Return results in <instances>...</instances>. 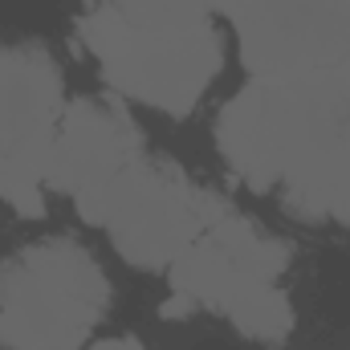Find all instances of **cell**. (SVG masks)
Here are the masks:
<instances>
[{"mask_svg": "<svg viewBox=\"0 0 350 350\" xmlns=\"http://www.w3.org/2000/svg\"><path fill=\"white\" fill-rule=\"evenodd\" d=\"M110 306V281L82 245L57 237L0 265V347L78 350Z\"/></svg>", "mask_w": 350, "mask_h": 350, "instance_id": "6da1fadb", "label": "cell"}, {"mask_svg": "<svg viewBox=\"0 0 350 350\" xmlns=\"http://www.w3.org/2000/svg\"><path fill=\"white\" fill-rule=\"evenodd\" d=\"M74 200L90 224L106 228L114 249L143 269H167L191 241H200L216 204V196L196 191L175 167L143 155L82 187Z\"/></svg>", "mask_w": 350, "mask_h": 350, "instance_id": "7a4b0ae2", "label": "cell"}, {"mask_svg": "<svg viewBox=\"0 0 350 350\" xmlns=\"http://www.w3.org/2000/svg\"><path fill=\"white\" fill-rule=\"evenodd\" d=\"M78 29L114 86L175 118L191 114L220 70V41L208 21L187 29H143L102 4L82 16Z\"/></svg>", "mask_w": 350, "mask_h": 350, "instance_id": "3957f363", "label": "cell"}, {"mask_svg": "<svg viewBox=\"0 0 350 350\" xmlns=\"http://www.w3.org/2000/svg\"><path fill=\"white\" fill-rule=\"evenodd\" d=\"M62 118V74L41 49H0V200L41 216V179Z\"/></svg>", "mask_w": 350, "mask_h": 350, "instance_id": "277c9868", "label": "cell"}, {"mask_svg": "<svg viewBox=\"0 0 350 350\" xmlns=\"http://www.w3.org/2000/svg\"><path fill=\"white\" fill-rule=\"evenodd\" d=\"M232 25L253 82H285L350 57L347 0H237Z\"/></svg>", "mask_w": 350, "mask_h": 350, "instance_id": "5b68a950", "label": "cell"}, {"mask_svg": "<svg viewBox=\"0 0 350 350\" xmlns=\"http://www.w3.org/2000/svg\"><path fill=\"white\" fill-rule=\"evenodd\" d=\"M139 155H143V143H139V131L126 118V110L98 102V98H82V102L66 106L57 118L45 179L53 187L78 196L82 187L114 175L118 167L135 163Z\"/></svg>", "mask_w": 350, "mask_h": 350, "instance_id": "8992f818", "label": "cell"}, {"mask_svg": "<svg viewBox=\"0 0 350 350\" xmlns=\"http://www.w3.org/2000/svg\"><path fill=\"white\" fill-rule=\"evenodd\" d=\"M224 314L237 322V330H241V334H249V338H257V342H281V338L293 330L289 297H285L273 281L245 289V293L224 310Z\"/></svg>", "mask_w": 350, "mask_h": 350, "instance_id": "52a82bcc", "label": "cell"}, {"mask_svg": "<svg viewBox=\"0 0 350 350\" xmlns=\"http://www.w3.org/2000/svg\"><path fill=\"white\" fill-rule=\"evenodd\" d=\"M118 16L143 29H187L204 25L212 0H106Z\"/></svg>", "mask_w": 350, "mask_h": 350, "instance_id": "ba28073f", "label": "cell"}, {"mask_svg": "<svg viewBox=\"0 0 350 350\" xmlns=\"http://www.w3.org/2000/svg\"><path fill=\"white\" fill-rule=\"evenodd\" d=\"M347 4H350V0H347Z\"/></svg>", "mask_w": 350, "mask_h": 350, "instance_id": "9c48e42d", "label": "cell"}]
</instances>
